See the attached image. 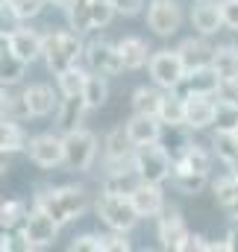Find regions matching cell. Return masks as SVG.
Listing matches in <instances>:
<instances>
[{"label": "cell", "instance_id": "obj_1", "mask_svg": "<svg viewBox=\"0 0 238 252\" xmlns=\"http://www.w3.org/2000/svg\"><path fill=\"white\" fill-rule=\"evenodd\" d=\"M36 205L44 208L50 217H56L62 226L71 223V220H79L88 208V193L79 185H62V188H50L41 190L36 196Z\"/></svg>", "mask_w": 238, "mask_h": 252}, {"label": "cell", "instance_id": "obj_2", "mask_svg": "<svg viewBox=\"0 0 238 252\" xmlns=\"http://www.w3.org/2000/svg\"><path fill=\"white\" fill-rule=\"evenodd\" d=\"M79 53H85L79 32H47L44 35V62L53 73H62L68 67H74Z\"/></svg>", "mask_w": 238, "mask_h": 252}, {"label": "cell", "instance_id": "obj_3", "mask_svg": "<svg viewBox=\"0 0 238 252\" xmlns=\"http://www.w3.org/2000/svg\"><path fill=\"white\" fill-rule=\"evenodd\" d=\"M135 170H138V176L144 182L162 185L174 173V158H171V153L159 141H150V144L135 147Z\"/></svg>", "mask_w": 238, "mask_h": 252}, {"label": "cell", "instance_id": "obj_4", "mask_svg": "<svg viewBox=\"0 0 238 252\" xmlns=\"http://www.w3.org/2000/svg\"><path fill=\"white\" fill-rule=\"evenodd\" d=\"M97 214L100 220L109 226V229H118V232H129L141 217L129 199V193H109L103 190L100 199H97Z\"/></svg>", "mask_w": 238, "mask_h": 252}, {"label": "cell", "instance_id": "obj_5", "mask_svg": "<svg viewBox=\"0 0 238 252\" xmlns=\"http://www.w3.org/2000/svg\"><path fill=\"white\" fill-rule=\"evenodd\" d=\"M65 138V164L68 170H88L97 158V135L88 129H71Z\"/></svg>", "mask_w": 238, "mask_h": 252}, {"label": "cell", "instance_id": "obj_6", "mask_svg": "<svg viewBox=\"0 0 238 252\" xmlns=\"http://www.w3.org/2000/svg\"><path fill=\"white\" fill-rule=\"evenodd\" d=\"M147 67H150V79L159 88H168V91H174L182 82V76H185V62H182L179 50H159V53H153Z\"/></svg>", "mask_w": 238, "mask_h": 252}, {"label": "cell", "instance_id": "obj_7", "mask_svg": "<svg viewBox=\"0 0 238 252\" xmlns=\"http://www.w3.org/2000/svg\"><path fill=\"white\" fill-rule=\"evenodd\" d=\"M59 226L62 223L56 217H50L44 208L33 205V211H30V217H27V226H24L27 250H44V247H50V244L56 241V235H59Z\"/></svg>", "mask_w": 238, "mask_h": 252}, {"label": "cell", "instance_id": "obj_8", "mask_svg": "<svg viewBox=\"0 0 238 252\" xmlns=\"http://www.w3.org/2000/svg\"><path fill=\"white\" fill-rule=\"evenodd\" d=\"M27 153H30L33 164H39V167H56V164H65V138L53 135V132H41V135L30 138Z\"/></svg>", "mask_w": 238, "mask_h": 252}, {"label": "cell", "instance_id": "obj_9", "mask_svg": "<svg viewBox=\"0 0 238 252\" xmlns=\"http://www.w3.org/2000/svg\"><path fill=\"white\" fill-rule=\"evenodd\" d=\"M218 85H221V76H218V70H215L212 64H206V67L185 70L182 82H179L174 91H179L182 97H215Z\"/></svg>", "mask_w": 238, "mask_h": 252}, {"label": "cell", "instance_id": "obj_10", "mask_svg": "<svg viewBox=\"0 0 238 252\" xmlns=\"http://www.w3.org/2000/svg\"><path fill=\"white\" fill-rule=\"evenodd\" d=\"M179 24H182V12H179V6L174 0H153L150 3V9H147V27L156 35H162V38L174 35L179 30Z\"/></svg>", "mask_w": 238, "mask_h": 252}, {"label": "cell", "instance_id": "obj_11", "mask_svg": "<svg viewBox=\"0 0 238 252\" xmlns=\"http://www.w3.org/2000/svg\"><path fill=\"white\" fill-rule=\"evenodd\" d=\"M85 59L91 64V70L103 73V76H115L123 70V59H120L118 44H109V41H91L85 47Z\"/></svg>", "mask_w": 238, "mask_h": 252}, {"label": "cell", "instance_id": "obj_12", "mask_svg": "<svg viewBox=\"0 0 238 252\" xmlns=\"http://www.w3.org/2000/svg\"><path fill=\"white\" fill-rule=\"evenodd\" d=\"M3 41L9 44V50H12V53H18V56H21L27 64L36 62L39 56H44V38H41L36 30L18 27V30H12Z\"/></svg>", "mask_w": 238, "mask_h": 252}, {"label": "cell", "instance_id": "obj_13", "mask_svg": "<svg viewBox=\"0 0 238 252\" xmlns=\"http://www.w3.org/2000/svg\"><path fill=\"white\" fill-rule=\"evenodd\" d=\"M156 232H159V241H162L165 250H182V244L188 238V226H185V220H182V214L177 208H165L159 214Z\"/></svg>", "mask_w": 238, "mask_h": 252}, {"label": "cell", "instance_id": "obj_14", "mask_svg": "<svg viewBox=\"0 0 238 252\" xmlns=\"http://www.w3.org/2000/svg\"><path fill=\"white\" fill-rule=\"evenodd\" d=\"M129 199H132L138 217H159L165 211V196H162V188L156 182H144L141 179L135 185V190L129 193Z\"/></svg>", "mask_w": 238, "mask_h": 252}, {"label": "cell", "instance_id": "obj_15", "mask_svg": "<svg viewBox=\"0 0 238 252\" xmlns=\"http://www.w3.org/2000/svg\"><path fill=\"white\" fill-rule=\"evenodd\" d=\"M123 126H126L129 141H132L135 147H141V144L159 141V138H162V126H165V124H162L156 115H132Z\"/></svg>", "mask_w": 238, "mask_h": 252}, {"label": "cell", "instance_id": "obj_16", "mask_svg": "<svg viewBox=\"0 0 238 252\" xmlns=\"http://www.w3.org/2000/svg\"><path fill=\"white\" fill-rule=\"evenodd\" d=\"M191 24L200 35H215L221 27H224V12H221V3H212V0H197L194 12H191Z\"/></svg>", "mask_w": 238, "mask_h": 252}, {"label": "cell", "instance_id": "obj_17", "mask_svg": "<svg viewBox=\"0 0 238 252\" xmlns=\"http://www.w3.org/2000/svg\"><path fill=\"white\" fill-rule=\"evenodd\" d=\"M218 103L212 97H185V126L188 129H206L215 124Z\"/></svg>", "mask_w": 238, "mask_h": 252}, {"label": "cell", "instance_id": "obj_18", "mask_svg": "<svg viewBox=\"0 0 238 252\" xmlns=\"http://www.w3.org/2000/svg\"><path fill=\"white\" fill-rule=\"evenodd\" d=\"M177 50H179V56H182V62H185V70L206 67V64H212V59H215V47L206 41V35L203 38H185Z\"/></svg>", "mask_w": 238, "mask_h": 252}, {"label": "cell", "instance_id": "obj_19", "mask_svg": "<svg viewBox=\"0 0 238 252\" xmlns=\"http://www.w3.org/2000/svg\"><path fill=\"white\" fill-rule=\"evenodd\" d=\"M85 112H88L85 97H82V94H68V97L62 100V106H59V118H56V124H59L62 132L79 129L82 118H85Z\"/></svg>", "mask_w": 238, "mask_h": 252}, {"label": "cell", "instance_id": "obj_20", "mask_svg": "<svg viewBox=\"0 0 238 252\" xmlns=\"http://www.w3.org/2000/svg\"><path fill=\"white\" fill-rule=\"evenodd\" d=\"M212 156L200 144H182L179 156L174 158V170H194V173H209Z\"/></svg>", "mask_w": 238, "mask_h": 252}, {"label": "cell", "instance_id": "obj_21", "mask_svg": "<svg viewBox=\"0 0 238 252\" xmlns=\"http://www.w3.org/2000/svg\"><path fill=\"white\" fill-rule=\"evenodd\" d=\"M24 100H27V112H30V118H44V115H50L53 112V106H56V97H53V88L50 85H30L27 91H24Z\"/></svg>", "mask_w": 238, "mask_h": 252}, {"label": "cell", "instance_id": "obj_22", "mask_svg": "<svg viewBox=\"0 0 238 252\" xmlns=\"http://www.w3.org/2000/svg\"><path fill=\"white\" fill-rule=\"evenodd\" d=\"M27 205L18 202V199H9V202H0V232L3 235H21L24 226H27Z\"/></svg>", "mask_w": 238, "mask_h": 252}, {"label": "cell", "instance_id": "obj_23", "mask_svg": "<svg viewBox=\"0 0 238 252\" xmlns=\"http://www.w3.org/2000/svg\"><path fill=\"white\" fill-rule=\"evenodd\" d=\"M118 50H120V59H123V70H138V67H144V64L150 62V47H147V41H141V38H123L118 41Z\"/></svg>", "mask_w": 238, "mask_h": 252}, {"label": "cell", "instance_id": "obj_24", "mask_svg": "<svg viewBox=\"0 0 238 252\" xmlns=\"http://www.w3.org/2000/svg\"><path fill=\"white\" fill-rule=\"evenodd\" d=\"M27 73V62L9 50V44H0V85H18Z\"/></svg>", "mask_w": 238, "mask_h": 252}, {"label": "cell", "instance_id": "obj_25", "mask_svg": "<svg viewBox=\"0 0 238 252\" xmlns=\"http://www.w3.org/2000/svg\"><path fill=\"white\" fill-rule=\"evenodd\" d=\"M159 121L165 126H185V97L179 91H171L162 97V106H159Z\"/></svg>", "mask_w": 238, "mask_h": 252}, {"label": "cell", "instance_id": "obj_26", "mask_svg": "<svg viewBox=\"0 0 238 252\" xmlns=\"http://www.w3.org/2000/svg\"><path fill=\"white\" fill-rule=\"evenodd\" d=\"M138 182H141V176H138V170H135V167L109 170V173H106V179H103V190H109V193H132Z\"/></svg>", "mask_w": 238, "mask_h": 252}, {"label": "cell", "instance_id": "obj_27", "mask_svg": "<svg viewBox=\"0 0 238 252\" xmlns=\"http://www.w3.org/2000/svg\"><path fill=\"white\" fill-rule=\"evenodd\" d=\"M82 97H85V103H88V109H100L106 100H109V82H106V76L103 73H88V79H85V88H82Z\"/></svg>", "mask_w": 238, "mask_h": 252}, {"label": "cell", "instance_id": "obj_28", "mask_svg": "<svg viewBox=\"0 0 238 252\" xmlns=\"http://www.w3.org/2000/svg\"><path fill=\"white\" fill-rule=\"evenodd\" d=\"M212 67L218 70V76H221V79H236V76H238V47H233V44L215 47Z\"/></svg>", "mask_w": 238, "mask_h": 252}, {"label": "cell", "instance_id": "obj_29", "mask_svg": "<svg viewBox=\"0 0 238 252\" xmlns=\"http://www.w3.org/2000/svg\"><path fill=\"white\" fill-rule=\"evenodd\" d=\"M162 97L165 94H159L156 88H135L132 91V112L135 115H156L159 118V106H162Z\"/></svg>", "mask_w": 238, "mask_h": 252}, {"label": "cell", "instance_id": "obj_30", "mask_svg": "<svg viewBox=\"0 0 238 252\" xmlns=\"http://www.w3.org/2000/svg\"><path fill=\"white\" fill-rule=\"evenodd\" d=\"M0 150H6V153L27 150V138H24L21 126L12 118H3V115H0Z\"/></svg>", "mask_w": 238, "mask_h": 252}, {"label": "cell", "instance_id": "obj_31", "mask_svg": "<svg viewBox=\"0 0 238 252\" xmlns=\"http://www.w3.org/2000/svg\"><path fill=\"white\" fill-rule=\"evenodd\" d=\"M206 176H209V173L174 170V173H171V182H174V188H177L179 193H185V196H197L200 190L206 188Z\"/></svg>", "mask_w": 238, "mask_h": 252}, {"label": "cell", "instance_id": "obj_32", "mask_svg": "<svg viewBox=\"0 0 238 252\" xmlns=\"http://www.w3.org/2000/svg\"><path fill=\"white\" fill-rule=\"evenodd\" d=\"M215 199H218V205L227 208V211H236L238 208V176L236 173L221 176V179L215 182Z\"/></svg>", "mask_w": 238, "mask_h": 252}, {"label": "cell", "instance_id": "obj_33", "mask_svg": "<svg viewBox=\"0 0 238 252\" xmlns=\"http://www.w3.org/2000/svg\"><path fill=\"white\" fill-rule=\"evenodd\" d=\"M68 21H71V30L85 35L94 30V21H91V0L88 3H68Z\"/></svg>", "mask_w": 238, "mask_h": 252}, {"label": "cell", "instance_id": "obj_34", "mask_svg": "<svg viewBox=\"0 0 238 252\" xmlns=\"http://www.w3.org/2000/svg\"><path fill=\"white\" fill-rule=\"evenodd\" d=\"M215 156L227 164V167H238V141L233 132H215Z\"/></svg>", "mask_w": 238, "mask_h": 252}, {"label": "cell", "instance_id": "obj_35", "mask_svg": "<svg viewBox=\"0 0 238 252\" xmlns=\"http://www.w3.org/2000/svg\"><path fill=\"white\" fill-rule=\"evenodd\" d=\"M56 79H59V91L68 97V94H82L88 73H85L82 67H77V64H74V67H68V70L56 73Z\"/></svg>", "mask_w": 238, "mask_h": 252}, {"label": "cell", "instance_id": "obj_36", "mask_svg": "<svg viewBox=\"0 0 238 252\" xmlns=\"http://www.w3.org/2000/svg\"><path fill=\"white\" fill-rule=\"evenodd\" d=\"M215 129H218V132H236L238 129V106L218 103V112H215Z\"/></svg>", "mask_w": 238, "mask_h": 252}, {"label": "cell", "instance_id": "obj_37", "mask_svg": "<svg viewBox=\"0 0 238 252\" xmlns=\"http://www.w3.org/2000/svg\"><path fill=\"white\" fill-rule=\"evenodd\" d=\"M47 0H9L6 6L18 15V21H27V18H36L41 9H44Z\"/></svg>", "mask_w": 238, "mask_h": 252}, {"label": "cell", "instance_id": "obj_38", "mask_svg": "<svg viewBox=\"0 0 238 252\" xmlns=\"http://www.w3.org/2000/svg\"><path fill=\"white\" fill-rule=\"evenodd\" d=\"M215 100H218V103L238 106V76L236 79H221V85H218V91H215Z\"/></svg>", "mask_w": 238, "mask_h": 252}, {"label": "cell", "instance_id": "obj_39", "mask_svg": "<svg viewBox=\"0 0 238 252\" xmlns=\"http://www.w3.org/2000/svg\"><path fill=\"white\" fill-rule=\"evenodd\" d=\"M71 252H103V235H79V238H74Z\"/></svg>", "mask_w": 238, "mask_h": 252}, {"label": "cell", "instance_id": "obj_40", "mask_svg": "<svg viewBox=\"0 0 238 252\" xmlns=\"http://www.w3.org/2000/svg\"><path fill=\"white\" fill-rule=\"evenodd\" d=\"M126 232L112 229V235H103V252H129V241L123 238Z\"/></svg>", "mask_w": 238, "mask_h": 252}, {"label": "cell", "instance_id": "obj_41", "mask_svg": "<svg viewBox=\"0 0 238 252\" xmlns=\"http://www.w3.org/2000/svg\"><path fill=\"white\" fill-rule=\"evenodd\" d=\"M221 12H224V27L238 32V0H221Z\"/></svg>", "mask_w": 238, "mask_h": 252}, {"label": "cell", "instance_id": "obj_42", "mask_svg": "<svg viewBox=\"0 0 238 252\" xmlns=\"http://www.w3.org/2000/svg\"><path fill=\"white\" fill-rule=\"evenodd\" d=\"M109 3H112L115 15H135L144 6V0H109Z\"/></svg>", "mask_w": 238, "mask_h": 252}, {"label": "cell", "instance_id": "obj_43", "mask_svg": "<svg viewBox=\"0 0 238 252\" xmlns=\"http://www.w3.org/2000/svg\"><path fill=\"white\" fill-rule=\"evenodd\" d=\"M179 252H206V238L188 232V238H185V244H182V250Z\"/></svg>", "mask_w": 238, "mask_h": 252}, {"label": "cell", "instance_id": "obj_44", "mask_svg": "<svg viewBox=\"0 0 238 252\" xmlns=\"http://www.w3.org/2000/svg\"><path fill=\"white\" fill-rule=\"evenodd\" d=\"M9 100H12V97H9V94H6V88L0 85V115H6V112H9Z\"/></svg>", "mask_w": 238, "mask_h": 252}, {"label": "cell", "instance_id": "obj_45", "mask_svg": "<svg viewBox=\"0 0 238 252\" xmlns=\"http://www.w3.org/2000/svg\"><path fill=\"white\" fill-rule=\"evenodd\" d=\"M6 170H9V153H6V150H0V176H3Z\"/></svg>", "mask_w": 238, "mask_h": 252}, {"label": "cell", "instance_id": "obj_46", "mask_svg": "<svg viewBox=\"0 0 238 252\" xmlns=\"http://www.w3.org/2000/svg\"><path fill=\"white\" fill-rule=\"evenodd\" d=\"M47 3H59V6H68V0H47Z\"/></svg>", "mask_w": 238, "mask_h": 252}, {"label": "cell", "instance_id": "obj_47", "mask_svg": "<svg viewBox=\"0 0 238 252\" xmlns=\"http://www.w3.org/2000/svg\"><path fill=\"white\" fill-rule=\"evenodd\" d=\"M68 3H88V0H68Z\"/></svg>", "mask_w": 238, "mask_h": 252}, {"label": "cell", "instance_id": "obj_48", "mask_svg": "<svg viewBox=\"0 0 238 252\" xmlns=\"http://www.w3.org/2000/svg\"><path fill=\"white\" fill-rule=\"evenodd\" d=\"M233 135H236V141H238V129H236V132H233Z\"/></svg>", "mask_w": 238, "mask_h": 252}, {"label": "cell", "instance_id": "obj_49", "mask_svg": "<svg viewBox=\"0 0 238 252\" xmlns=\"http://www.w3.org/2000/svg\"><path fill=\"white\" fill-rule=\"evenodd\" d=\"M233 173H236V176H238V167H236V170H233Z\"/></svg>", "mask_w": 238, "mask_h": 252}, {"label": "cell", "instance_id": "obj_50", "mask_svg": "<svg viewBox=\"0 0 238 252\" xmlns=\"http://www.w3.org/2000/svg\"><path fill=\"white\" fill-rule=\"evenodd\" d=\"M236 220H238V208H236Z\"/></svg>", "mask_w": 238, "mask_h": 252}, {"label": "cell", "instance_id": "obj_51", "mask_svg": "<svg viewBox=\"0 0 238 252\" xmlns=\"http://www.w3.org/2000/svg\"><path fill=\"white\" fill-rule=\"evenodd\" d=\"M0 3H9V0H0Z\"/></svg>", "mask_w": 238, "mask_h": 252}, {"label": "cell", "instance_id": "obj_52", "mask_svg": "<svg viewBox=\"0 0 238 252\" xmlns=\"http://www.w3.org/2000/svg\"><path fill=\"white\" fill-rule=\"evenodd\" d=\"M0 9H3V3H0Z\"/></svg>", "mask_w": 238, "mask_h": 252}]
</instances>
